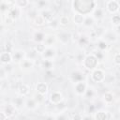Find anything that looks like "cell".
Returning <instances> with one entry per match:
<instances>
[{
    "label": "cell",
    "mask_w": 120,
    "mask_h": 120,
    "mask_svg": "<svg viewBox=\"0 0 120 120\" xmlns=\"http://www.w3.org/2000/svg\"><path fill=\"white\" fill-rule=\"evenodd\" d=\"M42 16L45 19V21H52L53 18V14L50 10H43L42 11Z\"/></svg>",
    "instance_id": "obj_16"
},
{
    "label": "cell",
    "mask_w": 120,
    "mask_h": 120,
    "mask_svg": "<svg viewBox=\"0 0 120 120\" xmlns=\"http://www.w3.org/2000/svg\"><path fill=\"white\" fill-rule=\"evenodd\" d=\"M106 8L108 9L109 12L114 13V12L118 11L119 4H118V2L115 1V0H109V1L106 3Z\"/></svg>",
    "instance_id": "obj_3"
},
{
    "label": "cell",
    "mask_w": 120,
    "mask_h": 120,
    "mask_svg": "<svg viewBox=\"0 0 120 120\" xmlns=\"http://www.w3.org/2000/svg\"><path fill=\"white\" fill-rule=\"evenodd\" d=\"M112 22H113V24L119 25L120 24V15H113L112 17Z\"/></svg>",
    "instance_id": "obj_30"
},
{
    "label": "cell",
    "mask_w": 120,
    "mask_h": 120,
    "mask_svg": "<svg viewBox=\"0 0 120 120\" xmlns=\"http://www.w3.org/2000/svg\"><path fill=\"white\" fill-rule=\"evenodd\" d=\"M34 37H35V40L38 41V42H40V41L45 39V36H44V34L42 32H37Z\"/></svg>",
    "instance_id": "obj_19"
},
{
    "label": "cell",
    "mask_w": 120,
    "mask_h": 120,
    "mask_svg": "<svg viewBox=\"0 0 120 120\" xmlns=\"http://www.w3.org/2000/svg\"><path fill=\"white\" fill-rule=\"evenodd\" d=\"M26 105H27V108H29V109H34V108H36V105H37V103H36L35 99H33V98H30V99H28V100H27V102H26Z\"/></svg>",
    "instance_id": "obj_25"
},
{
    "label": "cell",
    "mask_w": 120,
    "mask_h": 120,
    "mask_svg": "<svg viewBox=\"0 0 120 120\" xmlns=\"http://www.w3.org/2000/svg\"><path fill=\"white\" fill-rule=\"evenodd\" d=\"M43 55L46 59H49L51 57H53L55 55V50L52 49V48H49V49H46V51L43 52Z\"/></svg>",
    "instance_id": "obj_14"
},
{
    "label": "cell",
    "mask_w": 120,
    "mask_h": 120,
    "mask_svg": "<svg viewBox=\"0 0 120 120\" xmlns=\"http://www.w3.org/2000/svg\"><path fill=\"white\" fill-rule=\"evenodd\" d=\"M96 109V107L94 106V105H90L89 106V108H88V111H89V112H93V111Z\"/></svg>",
    "instance_id": "obj_38"
},
{
    "label": "cell",
    "mask_w": 120,
    "mask_h": 120,
    "mask_svg": "<svg viewBox=\"0 0 120 120\" xmlns=\"http://www.w3.org/2000/svg\"><path fill=\"white\" fill-rule=\"evenodd\" d=\"M8 118V115L5 113V112H0V120H5Z\"/></svg>",
    "instance_id": "obj_35"
},
{
    "label": "cell",
    "mask_w": 120,
    "mask_h": 120,
    "mask_svg": "<svg viewBox=\"0 0 120 120\" xmlns=\"http://www.w3.org/2000/svg\"><path fill=\"white\" fill-rule=\"evenodd\" d=\"M119 112H120V108H119Z\"/></svg>",
    "instance_id": "obj_41"
},
{
    "label": "cell",
    "mask_w": 120,
    "mask_h": 120,
    "mask_svg": "<svg viewBox=\"0 0 120 120\" xmlns=\"http://www.w3.org/2000/svg\"><path fill=\"white\" fill-rule=\"evenodd\" d=\"M94 15H95V17L98 18V19L102 18V17H103V9H102V8H97V9H95Z\"/></svg>",
    "instance_id": "obj_24"
},
{
    "label": "cell",
    "mask_w": 120,
    "mask_h": 120,
    "mask_svg": "<svg viewBox=\"0 0 120 120\" xmlns=\"http://www.w3.org/2000/svg\"><path fill=\"white\" fill-rule=\"evenodd\" d=\"M84 94H85V97H86L87 98H93V96H94V92H93L92 89H86V91H85Z\"/></svg>",
    "instance_id": "obj_32"
},
{
    "label": "cell",
    "mask_w": 120,
    "mask_h": 120,
    "mask_svg": "<svg viewBox=\"0 0 120 120\" xmlns=\"http://www.w3.org/2000/svg\"><path fill=\"white\" fill-rule=\"evenodd\" d=\"M93 22H94V19H93V17H86V18L84 19L83 24L86 25V26H90V25L93 24Z\"/></svg>",
    "instance_id": "obj_26"
},
{
    "label": "cell",
    "mask_w": 120,
    "mask_h": 120,
    "mask_svg": "<svg viewBox=\"0 0 120 120\" xmlns=\"http://www.w3.org/2000/svg\"><path fill=\"white\" fill-rule=\"evenodd\" d=\"M104 100L107 102V103H111L112 100H113V96L112 93L110 92H107L104 94Z\"/></svg>",
    "instance_id": "obj_23"
},
{
    "label": "cell",
    "mask_w": 120,
    "mask_h": 120,
    "mask_svg": "<svg viewBox=\"0 0 120 120\" xmlns=\"http://www.w3.org/2000/svg\"><path fill=\"white\" fill-rule=\"evenodd\" d=\"M74 89H75V92L78 95H83L85 93V91H86V84L82 81L78 82H75Z\"/></svg>",
    "instance_id": "obj_5"
},
{
    "label": "cell",
    "mask_w": 120,
    "mask_h": 120,
    "mask_svg": "<svg viewBox=\"0 0 120 120\" xmlns=\"http://www.w3.org/2000/svg\"><path fill=\"white\" fill-rule=\"evenodd\" d=\"M62 99H63L62 94H61L60 92H57V91L52 92V93L51 94V96H50V101H51L52 104H54V105H58V104L62 101Z\"/></svg>",
    "instance_id": "obj_4"
},
{
    "label": "cell",
    "mask_w": 120,
    "mask_h": 120,
    "mask_svg": "<svg viewBox=\"0 0 120 120\" xmlns=\"http://www.w3.org/2000/svg\"><path fill=\"white\" fill-rule=\"evenodd\" d=\"M117 31H118V32H120V25H118V26H117Z\"/></svg>",
    "instance_id": "obj_39"
},
{
    "label": "cell",
    "mask_w": 120,
    "mask_h": 120,
    "mask_svg": "<svg viewBox=\"0 0 120 120\" xmlns=\"http://www.w3.org/2000/svg\"><path fill=\"white\" fill-rule=\"evenodd\" d=\"M59 39L63 43H67V42H68L69 35H68L67 33H61V34H59Z\"/></svg>",
    "instance_id": "obj_21"
},
{
    "label": "cell",
    "mask_w": 120,
    "mask_h": 120,
    "mask_svg": "<svg viewBox=\"0 0 120 120\" xmlns=\"http://www.w3.org/2000/svg\"><path fill=\"white\" fill-rule=\"evenodd\" d=\"M12 57H13L14 60H16V61H20V60H22V57H23V52H21V51H19V52H15L13 53Z\"/></svg>",
    "instance_id": "obj_20"
},
{
    "label": "cell",
    "mask_w": 120,
    "mask_h": 120,
    "mask_svg": "<svg viewBox=\"0 0 120 120\" xmlns=\"http://www.w3.org/2000/svg\"><path fill=\"white\" fill-rule=\"evenodd\" d=\"M32 66H33V64H32V62H31L30 60H24V61H22V67L24 68H31Z\"/></svg>",
    "instance_id": "obj_31"
},
{
    "label": "cell",
    "mask_w": 120,
    "mask_h": 120,
    "mask_svg": "<svg viewBox=\"0 0 120 120\" xmlns=\"http://www.w3.org/2000/svg\"><path fill=\"white\" fill-rule=\"evenodd\" d=\"M98 59L94 54H89V55H87L83 59L82 65H83V67L85 68H87L89 70H92L95 68H97V66H98Z\"/></svg>",
    "instance_id": "obj_1"
},
{
    "label": "cell",
    "mask_w": 120,
    "mask_h": 120,
    "mask_svg": "<svg viewBox=\"0 0 120 120\" xmlns=\"http://www.w3.org/2000/svg\"><path fill=\"white\" fill-rule=\"evenodd\" d=\"M12 21H13V19H12L10 16L8 15V17L6 18V23H7V24H10V23L12 22Z\"/></svg>",
    "instance_id": "obj_36"
},
{
    "label": "cell",
    "mask_w": 120,
    "mask_h": 120,
    "mask_svg": "<svg viewBox=\"0 0 120 120\" xmlns=\"http://www.w3.org/2000/svg\"><path fill=\"white\" fill-rule=\"evenodd\" d=\"M118 11H119V13H120V6H119V8H118Z\"/></svg>",
    "instance_id": "obj_40"
},
{
    "label": "cell",
    "mask_w": 120,
    "mask_h": 120,
    "mask_svg": "<svg viewBox=\"0 0 120 120\" xmlns=\"http://www.w3.org/2000/svg\"><path fill=\"white\" fill-rule=\"evenodd\" d=\"M19 92H20V94L22 96H27L29 94V92H30V88H29V86L27 84L22 83L19 86Z\"/></svg>",
    "instance_id": "obj_8"
},
{
    "label": "cell",
    "mask_w": 120,
    "mask_h": 120,
    "mask_svg": "<svg viewBox=\"0 0 120 120\" xmlns=\"http://www.w3.org/2000/svg\"><path fill=\"white\" fill-rule=\"evenodd\" d=\"M34 22H35L36 24H38V25H42V24L45 22V19L43 18L42 15H38V16L35 17Z\"/></svg>",
    "instance_id": "obj_17"
},
{
    "label": "cell",
    "mask_w": 120,
    "mask_h": 120,
    "mask_svg": "<svg viewBox=\"0 0 120 120\" xmlns=\"http://www.w3.org/2000/svg\"><path fill=\"white\" fill-rule=\"evenodd\" d=\"M95 119H98V120H105V119H108V112H103V111H99V112H96Z\"/></svg>",
    "instance_id": "obj_13"
},
{
    "label": "cell",
    "mask_w": 120,
    "mask_h": 120,
    "mask_svg": "<svg viewBox=\"0 0 120 120\" xmlns=\"http://www.w3.org/2000/svg\"><path fill=\"white\" fill-rule=\"evenodd\" d=\"M16 4L18 7L24 8L28 5V0H16Z\"/></svg>",
    "instance_id": "obj_29"
},
{
    "label": "cell",
    "mask_w": 120,
    "mask_h": 120,
    "mask_svg": "<svg viewBox=\"0 0 120 120\" xmlns=\"http://www.w3.org/2000/svg\"><path fill=\"white\" fill-rule=\"evenodd\" d=\"M35 50H36L38 52H39V53H43V52L46 51V46H45V44H43V43H38V44L36 45V47H35Z\"/></svg>",
    "instance_id": "obj_18"
},
{
    "label": "cell",
    "mask_w": 120,
    "mask_h": 120,
    "mask_svg": "<svg viewBox=\"0 0 120 120\" xmlns=\"http://www.w3.org/2000/svg\"><path fill=\"white\" fill-rule=\"evenodd\" d=\"M113 62L115 65L120 66V53H116L113 57Z\"/></svg>",
    "instance_id": "obj_33"
},
{
    "label": "cell",
    "mask_w": 120,
    "mask_h": 120,
    "mask_svg": "<svg viewBox=\"0 0 120 120\" xmlns=\"http://www.w3.org/2000/svg\"><path fill=\"white\" fill-rule=\"evenodd\" d=\"M12 54L8 52H3L1 53V56H0V60L2 62V64H9L12 60Z\"/></svg>",
    "instance_id": "obj_6"
},
{
    "label": "cell",
    "mask_w": 120,
    "mask_h": 120,
    "mask_svg": "<svg viewBox=\"0 0 120 120\" xmlns=\"http://www.w3.org/2000/svg\"><path fill=\"white\" fill-rule=\"evenodd\" d=\"M46 5H47V1L46 0H38V6L39 8H45Z\"/></svg>",
    "instance_id": "obj_34"
},
{
    "label": "cell",
    "mask_w": 120,
    "mask_h": 120,
    "mask_svg": "<svg viewBox=\"0 0 120 120\" xmlns=\"http://www.w3.org/2000/svg\"><path fill=\"white\" fill-rule=\"evenodd\" d=\"M15 112V107L12 104H8L5 107V113L8 115V117H10Z\"/></svg>",
    "instance_id": "obj_11"
},
{
    "label": "cell",
    "mask_w": 120,
    "mask_h": 120,
    "mask_svg": "<svg viewBox=\"0 0 120 120\" xmlns=\"http://www.w3.org/2000/svg\"><path fill=\"white\" fill-rule=\"evenodd\" d=\"M92 80L96 82H101L105 80V74L101 69H95L91 75Z\"/></svg>",
    "instance_id": "obj_2"
},
{
    "label": "cell",
    "mask_w": 120,
    "mask_h": 120,
    "mask_svg": "<svg viewBox=\"0 0 120 120\" xmlns=\"http://www.w3.org/2000/svg\"><path fill=\"white\" fill-rule=\"evenodd\" d=\"M84 17L83 15H82L81 13H76L73 17V20H74V22L77 23V24H83V22H84Z\"/></svg>",
    "instance_id": "obj_12"
},
{
    "label": "cell",
    "mask_w": 120,
    "mask_h": 120,
    "mask_svg": "<svg viewBox=\"0 0 120 120\" xmlns=\"http://www.w3.org/2000/svg\"><path fill=\"white\" fill-rule=\"evenodd\" d=\"M52 66H53L52 61L50 60V59H45V60H43V62H42V67H43L44 68H46L47 70L52 69Z\"/></svg>",
    "instance_id": "obj_15"
},
{
    "label": "cell",
    "mask_w": 120,
    "mask_h": 120,
    "mask_svg": "<svg viewBox=\"0 0 120 120\" xmlns=\"http://www.w3.org/2000/svg\"><path fill=\"white\" fill-rule=\"evenodd\" d=\"M13 102L17 107H21L23 104V99H22V98H15L13 99Z\"/></svg>",
    "instance_id": "obj_28"
},
{
    "label": "cell",
    "mask_w": 120,
    "mask_h": 120,
    "mask_svg": "<svg viewBox=\"0 0 120 120\" xmlns=\"http://www.w3.org/2000/svg\"><path fill=\"white\" fill-rule=\"evenodd\" d=\"M69 22V19L68 16H62L59 20V23L62 25V26H67Z\"/></svg>",
    "instance_id": "obj_22"
},
{
    "label": "cell",
    "mask_w": 120,
    "mask_h": 120,
    "mask_svg": "<svg viewBox=\"0 0 120 120\" xmlns=\"http://www.w3.org/2000/svg\"><path fill=\"white\" fill-rule=\"evenodd\" d=\"M36 90L38 91V94L45 95L48 92V85L46 82H38L36 85Z\"/></svg>",
    "instance_id": "obj_7"
},
{
    "label": "cell",
    "mask_w": 120,
    "mask_h": 120,
    "mask_svg": "<svg viewBox=\"0 0 120 120\" xmlns=\"http://www.w3.org/2000/svg\"><path fill=\"white\" fill-rule=\"evenodd\" d=\"M71 79H72V81H73L74 82H81V81H82V79H83V74H82V72H80V71H75V72L72 73Z\"/></svg>",
    "instance_id": "obj_10"
},
{
    "label": "cell",
    "mask_w": 120,
    "mask_h": 120,
    "mask_svg": "<svg viewBox=\"0 0 120 120\" xmlns=\"http://www.w3.org/2000/svg\"><path fill=\"white\" fill-rule=\"evenodd\" d=\"M19 15H20V10H19L18 8L14 7V8H11L8 9V16H10L13 20L17 19L19 17Z\"/></svg>",
    "instance_id": "obj_9"
},
{
    "label": "cell",
    "mask_w": 120,
    "mask_h": 120,
    "mask_svg": "<svg viewBox=\"0 0 120 120\" xmlns=\"http://www.w3.org/2000/svg\"><path fill=\"white\" fill-rule=\"evenodd\" d=\"M82 118L83 117L82 115H80V114H75V115L72 116V119H82Z\"/></svg>",
    "instance_id": "obj_37"
},
{
    "label": "cell",
    "mask_w": 120,
    "mask_h": 120,
    "mask_svg": "<svg viewBox=\"0 0 120 120\" xmlns=\"http://www.w3.org/2000/svg\"><path fill=\"white\" fill-rule=\"evenodd\" d=\"M98 48L99 49V50H105L106 48H107V43H106V41L105 40H99L98 42Z\"/></svg>",
    "instance_id": "obj_27"
}]
</instances>
